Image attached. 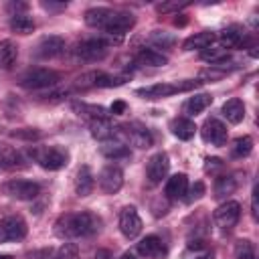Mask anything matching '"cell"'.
<instances>
[{"label": "cell", "mask_w": 259, "mask_h": 259, "mask_svg": "<svg viewBox=\"0 0 259 259\" xmlns=\"http://www.w3.org/2000/svg\"><path fill=\"white\" fill-rule=\"evenodd\" d=\"M103 227V221L99 214L91 210L81 212H65L55 223V235L59 239H79V237H91L99 233Z\"/></svg>", "instance_id": "1"}, {"label": "cell", "mask_w": 259, "mask_h": 259, "mask_svg": "<svg viewBox=\"0 0 259 259\" xmlns=\"http://www.w3.org/2000/svg\"><path fill=\"white\" fill-rule=\"evenodd\" d=\"M32 160L45 170H61L69 164V152L63 146H34L30 150Z\"/></svg>", "instance_id": "2"}, {"label": "cell", "mask_w": 259, "mask_h": 259, "mask_svg": "<svg viewBox=\"0 0 259 259\" xmlns=\"http://www.w3.org/2000/svg\"><path fill=\"white\" fill-rule=\"evenodd\" d=\"M202 81H178V83H154V85H148V87H140L136 89V95H140L142 99H148V101H154V99H164V97H170L174 93H180V91H190V89H196Z\"/></svg>", "instance_id": "3"}, {"label": "cell", "mask_w": 259, "mask_h": 259, "mask_svg": "<svg viewBox=\"0 0 259 259\" xmlns=\"http://www.w3.org/2000/svg\"><path fill=\"white\" fill-rule=\"evenodd\" d=\"M0 192L10 196V198H16V200H32L40 194V184L32 182V180L12 178V180H6L0 186Z\"/></svg>", "instance_id": "4"}, {"label": "cell", "mask_w": 259, "mask_h": 259, "mask_svg": "<svg viewBox=\"0 0 259 259\" xmlns=\"http://www.w3.org/2000/svg\"><path fill=\"white\" fill-rule=\"evenodd\" d=\"M61 81V73L53 71V69H28L22 77H20V85L26 89H47L53 87Z\"/></svg>", "instance_id": "5"}, {"label": "cell", "mask_w": 259, "mask_h": 259, "mask_svg": "<svg viewBox=\"0 0 259 259\" xmlns=\"http://www.w3.org/2000/svg\"><path fill=\"white\" fill-rule=\"evenodd\" d=\"M109 40L101 38V36H93V38H85L77 45L75 49V57L81 59V61H99L107 55V49H109Z\"/></svg>", "instance_id": "6"}, {"label": "cell", "mask_w": 259, "mask_h": 259, "mask_svg": "<svg viewBox=\"0 0 259 259\" xmlns=\"http://www.w3.org/2000/svg\"><path fill=\"white\" fill-rule=\"evenodd\" d=\"M134 24H136L134 14H130V12H121V10H111L101 30H105L107 34H115L117 38H121Z\"/></svg>", "instance_id": "7"}, {"label": "cell", "mask_w": 259, "mask_h": 259, "mask_svg": "<svg viewBox=\"0 0 259 259\" xmlns=\"http://www.w3.org/2000/svg\"><path fill=\"white\" fill-rule=\"evenodd\" d=\"M26 223L22 217H4L0 219V245L8 241H22L26 237Z\"/></svg>", "instance_id": "8"}, {"label": "cell", "mask_w": 259, "mask_h": 259, "mask_svg": "<svg viewBox=\"0 0 259 259\" xmlns=\"http://www.w3.org/2000/svg\"><path fill=\"white\" fill-rule=\"evenodd\" d=\"M168 170H170V158H168V154L166 152H156L148 160V164H146V178H148V182L152 186L154 184H160L166 178Z\"/></svg>", "instance_id": "9"}, {"label": "cell", "mask_w": 259, "mask_h": 259, "mask_svg": "<svg viewBox=\"0 0 259 259\" xmlns=\"http://www.w3.org/2000/svg\"><path fill=\"white\" fill-rule=\"evenodd\" d=\"M212 219H214L217 227L229 231V229H233V227L239 223V219H241V204L235 202V200H227V202H223V204L214 210Z\"/></svg>", "instance_id": "10"}, {"label": "cell", "mask_w": 259, "mask_h": 259, "mask_svg": "<svg viewBox=\"0 0 259 259\" xmlns=\"http://www.w3.org/2000/svg\"><path fill=\"white\" fill-rule=\"evenodd\" d=\"M97 178H99V188L105 194H115L123 186V172L119 166H113V164H107L105 168H101Z\"/></svg>", "instance_id": "11"}, {"label": "cell", "mask_w": 259, "mask_h": 259, "mask_svg": "<svg viewBox=\"0 0 259 259\" xmlns=\"http://www.w3.org/2000/svg\"><path fill=\"white\" fill-rule=\"evenodd\" d=\"M119 231L125 239H136L142 233V219L136 206H123L119 212Z\"/></svg>", "instance_id": "12"}, {"label": "cell", "mask_w": 259, "mask_h": 259, "mask_svg": "<svg viewBox=\"0 0 259 259\" xmlns=\"http://www.w3.org/2000/svg\"><path fill=\"white\" fill-rule=\"evenodd\" d=\"M200 136L206 144L214 146V148H221L227 144V127L223 121H219L217 117H210L202 123V130H200Z\"/></svg>", "instance_id": "13"}, {"label": "cell", "mask_w": 259, "mask_h": 259, "mask_svg": "<svg viewBox=\"0 0 259 259\" xmlns=\"http://www.w3.org/2000/svg\"><path fill=\"white\" fill-rule=\"evenodd\" d=\"M138 253L142 257H148V259H166L168 255V247L166 243L158 237V235H148L144 237L140 243H138Z\"/></svg>", "instance_id": "14"}, {"label": "cell", "mask_w": 259, "mask_h": 259, "mask_svg": "<svg viewBox=\"0 0 259 259\" xmlns=\"http://www.w3.org/2000/svg\"><path fill=\"white\" fill-rule=\"evenodd\" d=\"M65 51V38L59 34H49L42 36L34 49V55L38 59H55Z\"/></svg>", "instance_id": "15"}, {"label": "cell", "mask_w": 259, "mask_h": 259, "mask_svg": "<svg viewBox=\"0 0 259 259\" xmlns=\"http://www.w3.org/2000/svg\"><path fill=\"white\" fill-rule=\"evenodd\" d=\"M123 136H125V140L132 144V146H136V148H150L152 146V142H154V138H152V134H150V130L148 127H144V125H140V123H132V125H123Z\"/></svg>", "instance_id": "16"}, {"label": "cell", "mask_w": 259, "mask_h": 259, "mask_svg": "<svg viewBox=\"0 0 259 259\" xmlns=\"http://www.w3.org/2000/svg\"><path fill=\"white\" fill-rule=\"evenodd\" d=\"M89 130H91V136L99 142H107V140H113L117 136V127L111 123L109 117H99V119H91L89 121Z\"/></svg>", "instance_id": "17"}, {"label": "cell", "mask_w": 259, "mask_h": 259, "mask_svg": "<svg viewBox=\"0 0 259 259\" xmlns=\"http://www.w3.org/2000/svg\"><path fill=\"white\" fill-rule=\"evenodd\" d=\"M219 40H221V47L227 51V49H239L243 47L245 42V28L241 24H233V26H227L221 34H219Z\"/></svg>", "instance_id": "18"}, {"label": "cell", "mask_w": 259, "mask_h": 259, "mask_svg": "<svg viewBox=\"0 0 259 259\" xmlns=\"http://www.w3.org/2000/svg\"><path fill=\"white\" fill-rule=\"evenodd\" d=\"M186 190H188V176L186 174H174L168 178L166 186H164V194L166 198L170 200H178V198H184L186 196Z\"/></svg>", "instance_id": "19"}, {"label": "cell", "mask_w": 259, "mask_h": 259, "mask_svg": "<svg viewBox=\"0 0 259 259\" xmlns=\"http://www.w3.org/2000/svg\"><path fill=\"white\" fill-rule=\"evenodd\" d=\"M217 40V34L210 32V30H202V32H196L192 36H188L184 42H182V51H194V49H208L212 47V42Z\"/></svg>", "instance_id": "20"}, {"label": "cell", "mask_w": 259, "mask_h": 259, "mask_svg": "<svg viewBox=\"0 0 259 259\" xmlns=\"http://www.w3.org/2000/svg\"><path fill=\"white\" fill-rule=\"evenodd\" d=\"M210 103H212V95H210V93H196V95H192V97H188V99L184 101L182 111L188 113V115H198V113H202Z\"/></svg>", "instance_id": "21"}, {"label": "cell", "mask_w": 259, "mask_h": 259, "mask_svg": "<svg viewBox=\"0 0 259 259\" xmlns=\"http://www.w3.org/2000/svg\"><path fill=\"white\" fill-rule=\"evenodd\" d=\"M170 132L178 138V140H190V138H194V134H196V125H194V121L192 119H188V117H174L172 121H170Z\"/></svg>", "instance_id": "22"}, {"label": "cell", "mask_w": 259, "mask_h": 259, "mask_svg": "<svg viewBox=\"0 0 259 259\" xmlns=\"http://www.w3.org/2000/svg\"><path fill=\"white\" fill-rule=\"evenodd\" d=\"M136 63L142 65V67H164V65L168 63V59H166L162 53L144 47V49H140V51L136 53Z\"/></svg>", "instance_id": "23"}, {"label": "cell", "mask_w": 259, "mask_h": 259, "mask_svg": "<svg viewBox=\"0 0 259 259\" xmlns=\"http://www.w3.org/2000/svg\"><path fill=\"white\" fill-rule=\"evenodd\" d=\"M99 152L107 160H123V158H130V148L123 142H117V140L103 142V146L99 148Z\"/></svg>", "instance_id": "24"}, {"label": "cell", "mask_w": 259, "mask_h": 259, "mask_svg": "<svg viewBox=\"0 0 259 259\" xmlns=\"http://www.w3.org/2000/svg\"><path fill=\"white\" fill-rule=\"evenodd\" d=\"M93 174H91V168L89 166H81L77 170V176H75V192L77 196H89L91 190H93Z\"/></svg>", "instance_id": "25"}, {"label": "cell", "mask_w": 259, "mask_h": 259, "mask_svg": "<svg viewBox=\"0 0 259 259\" xmlns=\"http://www.w3.org/2000/svg\"><path fill=\"white\" fill-rule=\"evenodd\" d=\"M221 111H223V115H225V119H227L229 123H241L243 117H245V105H243V101L237 99V97L225 101Z\"/></svg>", "instance_id": "26"}, {"label": "cell", "mask_w": 259, "mask_h": 259, "mask_svg": "<svg viewBox=\"0 0 259 259\" xmlns=\"http://www.w3.org/2000/svg\"><path fill=\"white\" fill-rule=\"evenodd\" d=\"M71 107H73V111H75L77 115L89 117V121H91V119H99V117H109V113H107V109H105L103 105H91V103L75 101Z\"/></svg>", "instance_id": "27"}, {"label": "cell", "mask_w": 259, "mask_h": 259, "mask_svg": "<svg viewBox=\"0 0 259 259\" xmlns=\"http://www.w3.org/2000/svg\"><path fill=\"white\" fill-rule=\"evenodd\" d=\"M18 47L12 40H0V69H10L16 63Z\"/></svg>", "instance_id": "28"}, {"label": "cell", "mask_w": 259, "mask_h": 259, "mask_svg": "<svg viewBox=\"0 0 259 259\" xmlns=\"http://www.w3.org/2000/svg\"><path fill=\"white\" fill-rule=\"evenodd\" d=\"M111 8H105V6H97V8H89L85 12V24L87 26H93V28H103L107 16H109Z\"/></svg>", "instance_id": "29"}, {"label": "cell", "mask_w": 259, "mask_h": 259, "mask_svg": "<svg viewBox=\"0 0 259 259\" xmlns=\"http://www.w3.org/2000/svg\"><path fill=\"white\" fill-rule=\"evenodd\" d=\"M10 30L16 34H30L34 30V20L26 14H12L10 18Z\"/></svg>", "instance_id": "30"}, {"label": "cell", "mask_w": 259, "mask_h": 259, "mask_svg": "<svg viewBox=\"0 0 259 259\" xmlns=\"http://www.w3.org/2000/svg\"><path fill=\"white\" fill-rule=\"evenodd\" d=\"M239 182L233 178V176H219L217 182H214V196L217 198H225L229 194H233L237 190Z\"/></svg>", "instance_id": "31"}, {"label": "cell", "mask_w": 259, "mask_h": 259, "mask_svg": "<svg viewBox=\"0 0 259 259\" xmlns=\"http://www.w3.org/2000/svg\"><path fill=\"white\" fill-rule=\"evenodd\" d=\"M253 150V140L249 136H243V138H237L231 146V156L233 158H245L249 156Z\"/></svg>", "instance_id": "32"}, {"label": "cell", "mask_w": 259, "mask_h": 259, "mask_svg": "<svg viewBox=\"0 0 259 259\" xmlns=\"http://www.w3.org/2000/svg\"><path fill=\"white\" fill-rule=\"evenodd\" d=\"M235 259H257V253H255V245L249 241V239H239L235 243Z\"/></svg>", "instance_id": "33"}, {"label": "cell", "mask_w": 259, "mask_h": 259, "mask_svg": "<svg viewBox=\"0 0 259 259\" xmlns=\"http://www.w3.org/2000/svg\"><path fill=\"white\" fill-rule=\"evenodd\" d=\"M127 81V75H107L97 71V79H95V87H119Z\"/></svg>", "instance_id": "34"}, {"label": "cell", "mask_w": 259, "mask_h": 259, "mask_svg": "<svg viewBox=\"0 0 259 259\" xmlns=\"http://www.w3.org/2000/svg\"><path fill=\"white\" fill-rule=\"evenodd\" d=\"M150 42L156 45V47H162V49H170V47H174L176 38H174V34H170L166 30H152Z\"/></svg>", "instance_id": "35"}, {"label": "cell", "mask_w": 259, "mask_h": 259, "mask_svg": "<svg viewBox=\"0 0 259 259\" xmlns=\"http://www.w3.org/2000/svg\"><path fill=\"white\" fill-rule=\"evenodd\" d=\"M18 164V154L10 148L0 144V168H14Z\"/></svg>", "instance_id": "36"}, {"label": "cell", "mask_w": 259, "mask_h": 259, "mask_svg": "<svg viewBox=\"0 0 259 259\" xmlns=\"http://www.w3.org/2000/svg\"><path fill=\"white\" fill-rule=\"evenodd\" d=\"M55 259H79L77 247H75L73 243H63L61 249L55 253Z\"/></svg>", "instance_id": "37"}, {"label": "cell", "mask_w": 259, "mask_h": 259, "mask_svg": "<svg viewBox=\"0 0 259 259\" xmlns=\"http://www.w3.org/2000/svg\"><path fill=\"white\" fill-rule=\"evenodd\" d=\"M202 194H204V184H202V182H194V184L190 186V190H186V196H184V200L190 204V202L198 200Z\"/></svg>", "instance_id": "38"}, {"label": "cell", "mask_w": 259, "mask_h": 259, "mask_svg": "<svg viewBox=\"0 0 259 259\" xmlns=\"http://www.w3.org/2000/svg\"><path fill=\"white\" fill-rule=\"evenodd\" d=\"M186 4H188V2H162V4L156 6V10H158L160 14H166V12H176V10L184 8Z\"/></svg>", "instance_id": "39"}, {"label": "cell", "mask_w": 259, "mask_h": 259, "mask_svg": "<svg viewBox=\"0 0 259 259\" xmlns=\"http://www.w3.org/2000/svg\"><path fill=\"white\" fill-rule=\"evenodd\" d=\"M227 75V69H217V67H210L206 71L200 73V79H206V81H214V79H221Z\"/></svg>", "instance_id": "40"}, {"label": "cell", "mask_w": 259, "mask_h": 259, "mask_svg": "<svg viewBox=\"0 0 259 259\" xmlns=\"http://www.w3.org/2000/svg\"><path fill=\"white\" fill-rule=\"evenodd\" d=\"M12 136H16V138H24V140H32V138H38V132L30 130V127H24V130H16V132H12Z\"/></svg>", "instance_id": "41"}, {"label": "cell", "mask_w": 259, "mask_h": 259, "mask_svg": "<svg viewBox=\"0 0 259 259\" xmlns=\"http://www.w3.org/2000/svg\"><path fill=\"white\" fill-rule=\"evenodd\" d=\"M40 6H42L45 10H49V12H57V10H65V8H67V4H63V2H61V4H55V2H42Z\"/></svg>", "instance_id": "42"}, {"label": "cell", "mask_w": 259, "mask_h": 259, "mask_svg": "<svg viewBox=\"0 0 259 259\" xmlns=\"http://www.w3.org/2000/svg\"><path fill=\"white\" fill-rule=\"evenodd\" d=\"M111 113H115V115H119V113H123L125 111V103L123 101H113V105H111V109H109Z\"/></svg>", "instance_id": "43"}, {"label": "cell", "mask_w": 259, "mask_h": 259, "mask_svg": "<svg viewBox=\"0 0 259 259\" xmlns=\"http://www.w3.org/2000/svg\"><path fill=\"white\" fill-rule=\"evenodd\" d=\"M95 259H113V253L109 249H97Z\"/></svg>", "instance_id": "44"}, {"label": "cell", "mask_w": 259, "mask_h": 259, "mask_svg": "<svg viewBox=\"0 0 259 259\" xmlns=\"http://www.w3.org/2000/svg\"><path fill=\"white\" fill-rule=\"evenodd\" d=\"M204 162H206V170H210V168H217V166H223V162H221L219 158H206Z\"/></svg>", "instance_id": "45"}, {"label": "cell", "mask_w": 259, "mask_h": 259, "mask_svg": "<svg viewBox=\"0 0 259 259\" xmlns=\"http://www.w3.org/2000/svg\"><path fill=\"white\" fill-rule=\"evenodd\" d=\"M121 259H138V257H136L134 253H130V251H127V253H123V255H121Z\"/></svg>", "instance_id": "46"}, {"label": "cell", "mask_w": 259, "mask_h": 259, "mask_svg": "<svg viewBox=\"0 0 259 259\" xmlns=\"http://www.w3.org/2000/svg\"><path fill=\"white\" fill-rule=\"evenodd\" d=\"M198 259H212V253H206V255H202V257H198Z\"/></svg>", "instance_id": "47"}, {"label": "cell", "mask_w": 259, "mask_h": 259, "mask_svg": "<svg viewBox=\"0 0 259 259\" xmlns=\"http://www.w3.org/2000/svg\"><path fill=\"white\" fill-rule=\"evenodd\" d=\"M0 259H12L10 255H6V253H0Z\"/></svg>", "instance_id": "48"}]
</instances>
